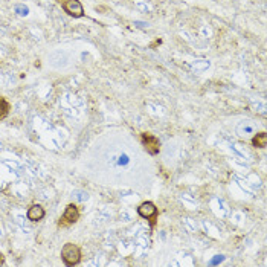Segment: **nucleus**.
Masks as SVG:
<instances>
[{
	"mask_svg": "<svg viewBox=\"0 0 267 267\" xmlns=\"http://www.w3.org/2000/svg\"><path fill=\"white\" fill-rule=\"evenodd\" d=\"M108 167L110 171V182L119 183V185H133L138 171H142L138 165L142 162L141 154L138 150L127 142H112L107 153Z\"/></svg>",
	"mask_w": 267,
	"mask_h": 267,
	"instance_id": "obj_1",
	"label": "nucleus"
},
{
	"mask_svg": "<svg viewBox=\"0 0 267 267\" xmlns=\"http://www.w3.org/2000/svg\"><path fill=\"white\" fill-rule=\"evenodd\" d=\"M61 258L64 264L69 267L77 266L81 261V251L77 244L74 243H66L61 249Z\"/></svg>",
	"mask_w": 267,
	"mask_h": 267,
	"instance_id": "obj_2",
	"label": "nucleus"
},
{
	"mask_svg": "<svg viewBox=\"0 0 267 267\" xmlns=\"http://www.w3.org/2000/svg\"><path fill=\"white\" fill-rule=\"evenodd\" d=\"M141 141H142L144 150H145L150 156L159 154V151H161V142H159V139H158L154 135H151V133H142V135H141Z\"/></svg>",
	"mask_w": 267,
	"mask_h": 267,
	"instance_id": "obj_3",
	"label": "nucleus"
},
{
	"mask_svg": "<svg viewBox=\"0 0 267 267\" xmlns=\"http://www.w3.org/2000/svg\"><path fill=\"white\" fill-rule=\"evenodd\" d=\"M78 218H80V211H78L77 205L71 203V205L66 206V211H64V214L61 215V218H60V221H58V226H61V228H69V226H72L74 223H77Z\"/></svg>",
	"mask_w": 267,
	"mask_h": 267,
	"instance_id": "obj_4",
	"label": "nucleus"
},
{
	"mask_svg": "<svg viewBox=\"0 0 267 267\" xmlns=\"http://www.w3.org/2000/svg\"><path fill=\"white\" fill-rule=\"evenodd\" d=\"M138 214L142 218H147L151 225V228L156 226V220H158V208L153 202H144L139 208H138Z\"/></svg>",
	"mask_w": 267,
	"mask_h": 267,
	"instance_id": "obj_5",
	"label": "nucleus"
},
{
	"mask_svg": "<svg viewBox=\"0 0 267 267\" xmlns=\"http://www.w3.org/2000/svg\"><path fill=\"white\" fill-rule=\"evenodd\" d=\"M61 6L72 17H77L78 18V17H83L84 15V8H83V5H81L80 0H66L64 3H61Z\"/></svg>",
	"mask_w": 267,
	"mask_h": 267,
	"instance_id": "obj_6",
	"label": "nucleus"
},
{
	"mask_svg": "<svg viewBox=\"0 0 267 267\" xmlns=\"http://www.w3.org/2000/svg\"><path fill=\"white\" fill-rule=\"evenodd\" d=\"M44 209L40 206V205H32L29 209H28V218L31 220V221H40V220H43V217H44Z\"/></svg>",
	"mask_w": 267,
	"mask_h": 267,
	"instance_id": "obj_7",
	"label": "nucleus"
},
{
	"mask_svg": "<svg viewBox=\"0 0 267 267\" xmlns=\"http://www.w3.org/2000/svg\"><path fill=\"white\" fill-rule=\"evenodd\" d=\"M252 145H254L255 148H266L267 147V133L266 131H261V133L255 135V136H254V139H252Z\"/></svg>",
	"mask_w": 267,
	"mask_h": 267,
	"instance_id": "obj_8",
	"label": "nucleus"
},
{
	"mask_svg": "<svg viewBox=\"0 0 267 267\" xmlns=\"http://www.w3.org/2000/svg\"><path fill=\"white\" fill-rule=\"evenodd\" d=\"M9 110H11V104L3 96H0V121L9 115Z\"/></svg>",
	"mask_w": 267,
	"mask_h": 267,
	"instance_id": "obj_9",
	"label": "nucleus"
},
{
	"mask_svg": "<svg viewBox=\"0 0 267 267\" xmlns=\"http://www.w3.org/2000/svg\"><path fill=\"white\" fill-rule=\"evenodd\" d=\"M2 264H5V257H3V254H0V266Z\"/></svg>",
	"mask_w": 267,
	"mask_h": 267,
	"instance_id": "obj_10",
	"label": "nucleus"
},
{
	"mask_svg": "<svg viewBox=\"0 0 267 267\" xmlns=\"http://www.w3.org/2000/svg\"><path fill=\"white\" fill-rule=\"evenodd\" d=\"M57 2H60V3H64L66 0H57Z\"/></svg>",
	"mask_w": 267,
	"mask_h": 267,
	"instance_id": "obj_11",
	"label": "nucleus"
}]
</instances>
